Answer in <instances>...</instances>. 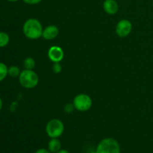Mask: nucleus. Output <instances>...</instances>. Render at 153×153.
Returning <instances> with one entry per match:
<instances>
[{"label":"nucleus","instance_id":"obj_19","mask_svg":"<svg viewBox=\"0 0 153 153\" xmlns=\"http://www.w3.org/2000/svg\"><path fill=\"white\" fill-rule=\"evenodd\" d=\"M57 153H70V152H69L68 150H67V149H61V150L59 151V152H58Z\"/></svg>","mask_w":153,"mask_h":153},{"label":"nucleus","instance_id":"obj_16","mask_svg":"<svg viewBox=\"0 0 153 153\" xmlns=\"http://www.w3.org/2000/svg\"><path fill=\"white\" fill-rule=\"evenodd\" d=\"M74 109H76V108H75L73 103V104H71V103H68V104L66 105L65 107H64V111H65L68 114L72 113V112L74 111Z\"/></svg>","mask_w":153,"mask_h":153},{"label":"nucleus","instance_id":"obj_6","mask_svg":"<svg viewBox=\"0 0 153 153\" xmlns=\"http://www.w3.org/2000/svg\"><path fill=\"white\" fill-rule=\"evenodd\" d=\"M132 30V24L128 19H121L116 26V34L120 37L129 35Z\"/></svg>","mask_w":153,"mask_h":153},{"label":"nucleus","instance_id":"obj_10","mask_svg":"<svg viewBox=\"0 0 153 153\" xmlns=\"http://www.w3.org/2000/svg\"><path fill=\"white\" fill-rule=\"evenodd\" d=\"M48 149L52 153H57L61 149V143L58 138H51L48 143Z\"/></svg>","mask_w":153,"mask_h":153},{"label":"nucleus","instance_id":"obj_18","mask_svg":"<svg viewBox=\"0 0 153 153\" xmlns=\"http://www.w3.org/2000/svg\"><path fill=\"white\" fill-rule=\"evenodd\" d=\"M35 153H52L48 149H45V148H40L36 151Z\"/></svg>","mask_w":153,"mask_h":153},{"label":"nucleus","instance_id":"obj_20","mask_svg":"<svg viewBox=\"0 0 153 153\" xmlns=\"http://www.w3.org/2000/svg\"><path fill=\"white\" fill-rule=\"evenodd\" d=\"M2 106H3L2 100H1V99L0 98V111H1V109H2Z\"/></svg>","mask_w":153,"mask_h":153},{"label":"nucleus","instance_id":"obj_1","mask_svg":"<svg viewBox=\"0 0 153 153\" xmlns=\"http://www.w3.org/2000/svg\"><path fill=\"white\" fill-rule=\"evenodd\" d=\"M43 25L41 22L35 18L28 19L23 24L22 31L27 38L30 40H37L43 35Z\"/></svg>","mask_w":153,"mask_h":153},{"label":"nucleus","instance_id":"obj_22","mask_svg":"<svg viewBox=\"0 0 153 153\" xmlns=\"http://www.w3.org/2000/svg\"><path fill=\"white\" fill-rule=\"evenodd\" d=\"M152 7H153V1H152Z\"/></svg>","mask_w":153,"mask_h":153},{"label":"nucleus","instance_id":"obj_2","mask_svg":"<svg viewBox=\"0 0 153 153\" xmlns=\"http://www.w3.org/2000/svg\"><path fill=\"white\" fill-rule=\"evenodd\" d=\"M19 82L21 86L26 89H33L39 83V76L33 70H26L21 71L19 76Z\"/></svg>","mask_w":153,"mask_h":153},{"label":"nucleus","instance_id":"obj_21","mask_svg":"<svg viewBox=\"0 0 153 153\" xmlns=\"http://www.w3.org/2000/svg\"><path fill=\"white\" fill-rule=\"evenodd\" d=\"M7 1H10V2H16V1H19V0H7Z\"/></svg>","mask_w":153,"mask_h":153},{"label":"nucleus","instance_id":"obj_4","mask_svg":"<svg viewBox=\"0 0 153 153\" xmlns=\"http://www.w3.org/2000/svg\"><path fill=\"white\" fill-rule=\"evenodd\" d=\"M64 131V124L61 120L52 119L47 123L46 126V134L50 138H58Z\"/></svg>","mask_w":153,"mask_h":153},{"label":"nucleus","instance_id":"obj_14","mask_svg":"<svg viewBox=\"0 0 153 153\" xmlns=\"http://www.w3.org/2000/svg\"><path fill=\"white\" fill-rule=\"evenodd\" d=\"M20 73V69L17 66H11L8 68V76L12 78L19 77Z\"/></svg>","mask_w":153,"mask_h":153},{"label":"nucleus","instance_id":"obj_8","mask_svg":"<svg viewBox=\"0 0 153 153\" xmlns=\"http://www.w3.org/2000/svg\"><path fill=\"white\" fill-rule=\"evenodd\" d=\"M59 34V28L55 25H50L43 28L42 37L46 40H52L58 37Z\"/></svg>","mask_w":153,"mask_h":153},{"label":"nucleus","instance_id":"obj_13","mask_svg":"<svg viewBox=\"0 0 153 153\" xmlns=\"http://www.w3.org/2000/svg\"><path fill=\"white\" fill-rule=\"evenodd\" d=\"M8 75V67L5 64L0 62V82L5 79Z\"/></svg>","mask_w":153,"mask_h":153},{"label":"nucleus","instance_id":"obj_11","mask_svg":"<svg viewBox=\"0 0 153 153\" xmlns=\"http://www.w3.org/2000/svg\"><path fill=\"white\" fill-rule=\"evenodd\" d=\"M10 37L8 34L4 31H0V48H4L8 45Z\"/></svg>","mask_w":153,"mask_h":153},{"label":"nucleus","instance_id":"obj_7","mask_svg":"<svg viewBox=\"0 0 153 153\" xmlns=\"http://www.w3.org/2000/svg\"><path fill=\"white\" fill-rule=\"evenodd\" d=\"M48 57L53 63L61 62L64 57V52L62 48L58 46H52L48 50Z\"/></svg>","mask_w":153,"mask_h":153},{"label":"nucleus","instance_id":"obj_3","mask_svg":"<svg viewBox=\"0 0 153 153\" xmlns=\"http://www.w3.org/2000/svg\"><path fill=\"white\" fill-rule=\"evenodd\" d=\"M95 153H121L120 146L117 140L107 137L98 143Z\"/></svg>","mask_w":153,"mask_h":153},{"label":"nucleus","instance_id":"obj_15","mask_svg":"<svg viewBox=\"0 0 153 153\" xmlns=\"http://www.w3.org/2000/svg\"><path fill=\"white\" fill-rule=\"evenodd\" d=\"M52 70L55 73H60L62 70V67H61L60 62L54 63L53 66H52Z\"/></svg>","mask_w":153,"mask_h":153},{"label":"nucleus","instance_id":"obj_12","mask_svg":"<svg viewBox=\"0 0 153 153\" xmlns=\"http://www.w3.org/2000/svg\"><path fill=\"white\" fill-rule=\"evenodd\" d=\"M23 66L26 70H34L36 66V62L34 58L31 57H28L24 60Z\"/></svg>","mask_w":153,"mask_h":153},{"label":"nucleus","instance_id":"obj_5","mask_svg":"<svg viewBox=\"0 0 153 153\" xmlns=\"http://www.w3.org/2000/svg\"><path fill=\"white\" fill-rule=\"evenodd\" d=\"M75 108L79 111L85 112L89 110L93 104L92 99L86 94H78L73 100Z\"/></svg>","mask_w":153,"mask_h":153},{"label":"nucleus","instance_id":"obj_9","mask_svg":"<svg viewBox=\"0 0 153 153\" xmlns=\"http://www.w3.org/2000/svg\"><path fill=\"white\" fill-rule=\"evenodd\" d=\"M103 9L108 14L114 15L119 10V4L116 0H105L103 2Z\"/></svg>","mask_w":153,"mask_h":153},{"label":"nucleus","instance_id":"obj_17","mask_svg":"<svg viewBox=\"0 0 153 153\" xmlns=\"http://www.w3.org/2000/svg\"><path fill=\"white\" fill-rule=\"evenodd\" d=\"M25 4H30V5H34V4H39L40 2H41L43 0H22Z\"/></svg>","mask_w":153,"mask_h":153}]
</instances>
